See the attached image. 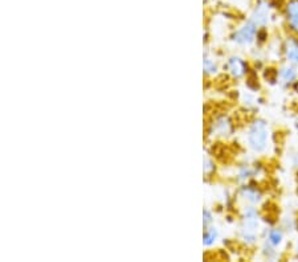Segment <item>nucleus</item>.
I'll return each mask as SVG.
<instances>
[{
	"label": "nucleus",
	"instance_id": "obj_1",
	"mask_svg": "<svg viewBox=\"0 0 298 262\" xmlns=\"http://www.w3.org/2000/svg\"><path fill=\"white\" fill-rule=\"evenodd\" d=\"M249 141L256 150H261L265 146L267 141V129L263 123H256L251 130L249 134Z\"/></svg>",
	"mask_w": 298,
	"mask_h": 262
},
{
	"label": "nucleus",
	"instance_id": "obj_2",
	"mask_svg": "<svg viewBox=\"0 0 298 262\" xmlns=\"http://www.w3.org/2000/svg\"><path fill=\"white\" fill-rule=\"evenodd\" d=\"M288 15H289V23L296 30H298V1H292L288 5Z\"/></svg>",
	"mask_w": 298,
	"mask_h": 262
},
{
	"label": "nucleus",
	"instance_id": "obj_3",
	"mask_svg": "<svg viewBox=\"0 0 298 262\" xmlns=\"http://www.w3.org/2000/svg\"><path fill=\"white\" fill-rule=\"evenodd\" d=\"M253 36H255V28H253L252 25H247V27L243 28V29L237 33V40L241 42H247L251 41L253 38Z\"/></svg>",
	"mask_w": 298,
	"mask_h": 262
},
{
	"label": "nucleus",
	"instance_id": "obj_4",
	"mask_svg": "<svg viewBox=\"0 0 298 262\" xmlns=\"http://www.w3.org/2000/svg\"><path fill=\"white\" fill-rule=\"evenodd\" d=\"M288 56L292 61H295L298 64V44L296 42H291L288 46Z\"/></svg>",
	"mask_w": 298,
	"mask_h": 262
},
{
	"label": "nucleus",
	"instance_id": "obj_5",
	"mask_svg": "<svg viewBox=\"0 0 298 262\" xmlns=\"http://www.w3.org/2000/svg\"><path fill=\"white\" fill-rule=\"evenodd\" d=\"M296 77H297V73H296L293 69H285L283 72V78L285 81H288V82L295 80Z\"/></svg>",
	"mask_w": 298,
	"mask_h": 262
},
{
	"label": "nucleus",
	"instance_id": "obj_6",
	"mask_svg": "<svg viewBox=\"0 0 298 262\" xmlns=\"http://www.w3.org/2000/svg\"><path fill=\"white\" fill-rule=\"evenodd\" d=\"M232 69H233V73H235V74L240 76L241 73H243V69H244V65H243V62H241V61L233 60L232 61Z\"/></svg>",
	"mask_w": 298,
	"mask_h": 262
},
{
	"label": "nucleus",
	"instance_id": "obj_7",
	"mask_svg": "<svg viewBox=\"0 0 298 262\" xmlns=\"http://www.w3.org/2000/svg\"><path fill=\"white\" fill-rule=\"evenodd\" d=\"M271 241L273 244H279L281 241V233L279 231H275V232L271 233Z\"/></svg>",
	"mask_w": 298,
	"mask_h": 262
}]
</instances>
